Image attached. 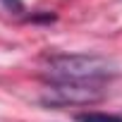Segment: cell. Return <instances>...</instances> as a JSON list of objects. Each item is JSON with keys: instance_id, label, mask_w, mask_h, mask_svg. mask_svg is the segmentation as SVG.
<instances>
[{"instance_id": "3957f363", "label": "cell", "mask_w": 122, "mask_h": 122, "mask_svg": "<svg viewBox=\"0 0 122 122\" xmlns=\"http://www.w3.org/2000/svg\"><path fill=\"white\" fill-rule=\"evenodd\" d=\"M77 122H122V117L108 112H81L77 115Z\"/></svg>"}, {"instance_id": "6da1fadb", "label": "cell", "mask_w": 122, "mask_h": 122, "mask_svg": "<svg viewBox=\"0 0 122 122\" xmlns=\"http://www.w3.org/2000/svg\"><path fill=\"white\" fill-rule=\"evenodd\" d=\"M115 74H117V67L108 57H101V55H57L48 62L50 81L98 84Z\"/></svg>"}, {"instance_id": "277c9868", "label": "cell", "mask_w": 122, "mask_h": 122, "mask_svg": "<svg viewBox=\"0 0 122 122\" xmlns=\"http://www.w3.org/2000/svg\"><path fill=\"white\" fill-rule=\"evenodd\" d=\"M0 3H3L7 10H12V12H22V10H24V3H22V0H0Z\"/></svg>"}, {"instance_id": "7a4b0ae2", "label": "cell", "mask_w": 122, "mask_h": 122, "mask_svg": "<svg viewBox=\"0 0 122 122\" xmlns=\"http://www.w3.org/2000/svg\"><path fill=\"white\" fill-rule=\"evenodd\" d=\"M101 98L98 84H77V81H53L48 93L43 96L46 103H91Z\"/></svg>"}]
</instances>
